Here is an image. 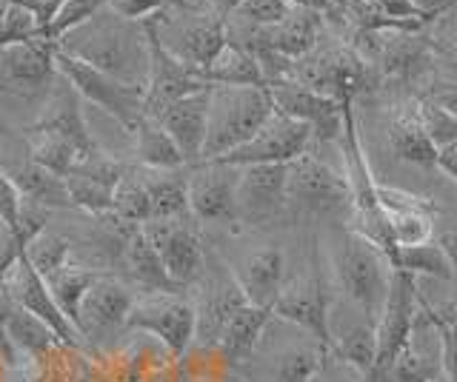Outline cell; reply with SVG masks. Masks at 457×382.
I'll list each match as a JSON object with an SVG mask.
<instances>
[{
    "label": "cell",
    "mask_w": 457,
    "mask_h": 382,
    "mask_svg": "<svg viewBox=\"0 0 457 382\" xmlns=\"http://www.w3.org/2000/svg\"><path fill=\"white\" fill-rule=\"evenodd\" d=\"M446 80H449V89H457V58L449 63V77Z\"/></svg>",
    "instance_id": "52"
},
{
    "label": "cell",
    "mask_w": 457,
    "mask_h": 382,
    "mask_svg": "<svg viewBox=\"0 0 457 382\" xmlns=\"http://www.w3.org/2000/svg\"><path fill=\"white\" fill-rule=\"evenodd\" d=\"M328 354L332 351L323 348L320 343L283 354L278 362V382H314L323 374Z\"/></svg>",
    "instance_id": "41"
},
{
    "label": "cell",
    "mask_w": 457,
    "mask_h": 382,
    "mask_svg": "<svg viewBox=\"0 0 457 382\" xmlns=\"http://www.w3.org/2000/svg\"><path fill=\"white\" fill-rule=\"evenodd\" d=\"M54 69L71 89L80 94V101L97 106L109 118L120 123V129L132 132L135 126L146 118V89L123 83L118 77L104 75L100 69L69 58V54L54 49Z\"/></svg>",
    "instance_id": "6"
},
{
    "label": "cell",
    "mask_w": 457,
    "mask_h": 382,
    "mask_svg": "<svg viewBox=\"0 0 457 382\" xmlns=\"http://www.w3.org/2000/svg\"><path fill=\"white\" fill-rule=\"evenodd\" d=\"M271 106L280 115L306 123L312 129V143H337L343 132V106L337 101L300 86L297 80H278L266 86Z\"/></svg>",
    "instance_id": "16"
},
{
    "label": "cell",
    "mask_w": 457,
    "mask_h": 382,
    "mask_svg": "<svg viewBox=\"0 0 457 382\" xmlns=\"http://www.w3.org/2000/svg\"><path fill=\"white\" fill-rule=\"evenodd\" d=\"M452 4V0H411V6L420 12L423 18H428V15H437V12H443Z\"/></svg>",
    "instance_id": "49"
},
{
    "label": "cell",
    "mask_w": 457,
    "mask_h": 382,
    "mask_svg": "<svg viewBox=\"0 0 457 382\" xmlns=\"http://www.w3.org/2000/svg\"><path fill=\"white\" fill-rule=\"evenodd\" d=\"M154 32L171 58H178L192 72L204 75L226 44V15L214 4L206 6H166L152 18Z\"/></svg>",
    "instance_id": "4"
},
{
    "label": "cell",
    "mask_w": 457,
    "mask_h": 382,
    "mask_svg": "<svg viewBox=\"0 0 457 382\" xmlns=\"http://www.w3.org/2000/svg\"><path fill=\"white\" fill-rule=\"evenodd\" d=\"M200 80L209 83V86H254V89H266V77L263 69L257 63L252 52L243 46L226 40L223 49L214 54V61L204 69Z\"/></svg>",
    "instance_id": "30"
},
{
    "label": "cell",
    "mask_w": 457,
    "mask_h": 382,
    "mask_svg": "<svg viewBox=\"0 0 457 382\" xmlns=\"http://www.w3.org/2000/svg\"><path fill=\"white\" fill-rule=\"evenodd\" d=\"M57 52L100 69L109 77L146 89L149 77V44L143 23H132L106 6L92 20L66 32L54 44Z\"/></svg>",
    "instance_id": "1"
},
{
    "label": "cell",
    "mask_w": 457,
    "mask_h": 382,
    "mask_svg": "<svg viewBox=\"0 0 457 382\" xmlns=\"http://www.w3.org/2000/svg\"><path fill=\"white\" fill-rule=\"evenodd\" d=\"M432 103H437L443 111H449V115L457 120V89H443L432 97Z\"/></svg>",
    "instance_id": "48"
},
{
    "label": "cell",
    "mask_w": 457,
    "mask_h": 382,
    "mask_svg": "<svg viewBox=\"0 0 457 382\" xmlns=\"http://www.w3.org/2000/svg\"><path fill=\"white\" fill-rule=\"evenodd\" d=\"M112 215L129 223V225H140L149 220V189H146V177H143L140 166H129L120 183L114 186L112 194Z\"/></svg>",
    "instance_id": "38"
},
{
    "label": "cell",
    "mask_w": 457,
    "mask_h": 382,
    "mask_svg": "<svg viewBox=\"0 0 457 382\" xmlns=\"http://www.w3.org/2000/svg\"><path fill=\"white\" fill-rule=\"evenodd\" d=\"M237 4H240V0H214V6H218L220 15H226V18H228V12H232Z\"/></svg>",
    "instance_id": "51"
},
{
    "label": "cell",
    "mask_w": 457,
    "mask_h": 382,
    "mask_svg": "<svg viewBox=\"0 0 457 382\" xmlns=\"http://www.w3.org/2000/svg\"><path fill=\"white\" fill-rule=\"evenodd\" d=\"M26 140V151H29V160L49 168L52 175H61L66 177L75 163L80 160V151L75 143H69L66 137L46 132V129H26L23 132Z\"/></svg>",
    "instance_id": "36"
},
{
    "label": "cell",
    "mask_w": 457,
    "mask_h": 382,
    "mask_svg": "<svg viewBox=\"0 0 457 382\" xmlns=\"http://www.w3.org/2000/svg\"><path fill=\"white\" fill-rule=\"evenodd\" d=\"M418 118H420L426 137L432 140V146L437 151L457 143V120L449 115V111H443L437 103H432V101L418 103Z\"/></svg>",
    "instance_id": "43"
},
{
    "label": "cell",
    "mask_w": 457,
    "mask_h": 382,
    "mask_svg": "<svg viewBox=\"0 0 457 382\" xmlns=\"http://www.w3.org/2000/svg\"><path fill=\"white\" fill-rule=\"evenodd\" d=\"M209 89L192 92L166 106L154 120L163 126L166 134L175 140L178 151L183 154L186 166H197L204 158V143H206V115H209Z\"/></svg>",
    "instance_id": "22"
},
{
    "label": "cell",
    "mask_w": 457,
    "mask_h": 382,
    "mask_svg": "<svg viewBox=\"0 0 457 382\" xmlns=\"http://www.w3.org/2000/svg\"><path fill=\"white\" fill-rule=\"evenodd\" d=\"M440 334V368L446 382H457V314H435Z\"/></svg>",
    "instance_id": "45"
},
{
    "label": "cell",
    "mask_w": 457,
    "mask_h": 382,
    "mask_svg": "<svg viewBox=\"0 0 457 382\" xmlns=\"http://www.w3.org/2000/svg\"><path fill=\"white\" fill-rule=\"evenodd\" d=\"M389 146L395 151L397 160L403 163H414V166H423V168H432L437 160V149L432 146V140L426 137L420 118H418V103L409 109H397L392 120H389Z\"/></svg>",
    "instance_id": "31"
},
{
    "label": "cell",
    "mask_w": 457,
    "mask_h": 382,
    "mask_svg": "<svg viewBox=\"0 0 457 382\" xmlns=\"http://www.w3.org/2000/svg\"><path fill=\"white\" fill-rule=\"evenodd\" d=\"M395 268H403V272H409L411 277L454 280V268L435 240H426V243H420V246L397 248Z\"/></svg>",
    "instance_id": "40"
},
{
    "label": "cell",
    "mask_w": 457,
    "mask_h": 382,
    "mask_svg": "<svg viewBox=\"0 0 457 382\" xmlns=\"http://www.w3.org/2000/svg\"><path fill=\"white\" fill-rule=\"evenodd\" d=\"M29 129H46V132H54L66 137L69 143H75L80 158L83 154H89L97 143L95 137L89 134V126L83 120V101L80 94L69 86V83L57 75L54 86L46 97V103H43L37 120L29 126Z\"/></svg>",
    "instance_id": "23"
},
{
    "label": "cell",
    "mask_w": 457,
    "mask_h": 382,
    "mask_svg": "<svg viewBox=\"0 0 457 382\" xmlns=\"http://www.w3.org/2000/svg\"><path fill=\"white\" fill-rule=\"evenodd\" d=\"M120 268L123 274L129 277V286H137L143 289V294L149 291H180L171 277L166 274V268L157 257V251L152 248V243L143 237L140 229H135V234L129 237V243L123 248V257H120Z\"/></svg>",
    "instance_id": "29"
},
{
    "label": "cell",
    "mask_w": 457,
    "mask_h": 382,
    "mask_svg": "<svg viewBox=\"0 0 457 382\" xmlns=\"http://www.w3.org/2000/svg\"><path fill=\"white\" fill-rule=\"evenodd\" d=\"M292 9L295 6L289 0H240V4L228 12V20L249 23V26H257V29H269V26L280 23Z\"/></svg>",
    "instance_id": "42"
},
{
    "label": "cell",
    "mask_w": 457,
    "mask_h": 382,
    "mask_svg": "<svg viewBox=\"0 0 457 382\" xmlns=\"http://www.w3.org/2000/svg\"><path fill=\"white\" fill-rule=\"evenodd\" d=\"M286 166L289 163L237 168L235 206L240 225L261 229L286 215Z\"/></svg>",
    "instance_id": "15"
},
{
    "label": "cell",
    "mask_w": 457,
    "mask_h": 382,
    "mask_svg": "<svg viewBox=\"0 0 457 382\" xmlns=\"http://www.w3.org/2000/svg\"><path fill=\"white\" fill-rule=\"evenodd\" d=\"M135 158L143 168H186L183 154L178 151L175 140L166 134V129L154 118H143L135 129Z\"/></svg>",
    "instance_id": "33"
},
{
    "label": "cell",
    "mask_w": 457,
    "mask_h": 382,
    "mask_svg": "<svg viewBox=\"0 0 457 382\" xmlns=\"http://www.w3.org/2000/svg\"><path fill=\"white\" fill-rule=\"evenodd\" d=\"M269 320H271L269 308H257L252 303L240 305L235 314L226 320L223 331L218 337V345L214 348H218L223 354V360L232 362V365L249 360V354L254 351L257 339H261Z\"/></svg>",
    "instance_id": "28"
},
{
    "label": "cell",
    "mask_w": 457,
    "mask_h": 382,
    "mask_svg": "<svg viewBox=\"0 0 457 382\" xmlns=\"http://www.w3.org/2000/svg\"><path fill=\"white\" fill-rule=\"evenodd\" d=\"M149 44V77H146V118H157L166 106H171L180 97L206 89L209 83L200 80L197 72L189 66H183L178 58H171L161 37L154 32V23H143Z\"/></svg>",
    "instance_id": "19"
},
{
    "label": "cell",
    "mask_w": 457,
    "mask_h": 382,
    "mask_svg": "<svg viewBox=\"0 0 457 382\" xmlns=\"http://www.w3.org/2000/svg\"><path fill=\"white\" fill-rule=\"evenodd\" d=\"M275 111L266 89L254 86H212L206 115V143L200 163H212L235 151L261 129Z\"/></svg>",
    "instance_id": "3"
},
{
    "label": "cell",
    "mask_w": 457,
    "mask_h": 382,
    "mask_svg": "<svg viewBox=\"0 0 457 382\" xmlns=\"http://www.w3.org/2000/svg\"><path fill=\"white\" fill-rule=\"evenodd\" d=\"M18 215H21V194L14 189V183L9 180V175L0 168V220L6 223L9 232L18 225Z\"/></svg>",
    "instance_id": "47"
},
{
    "label": "cell",
    "mask_w": 457,
    "mask_h": 382,
    "mask_svg": "<svg viewBox=\"0 0 457 382\" xmlns=\"http://www.w3.org/2000/svg\"><path fill=\"white\" fill-rule=\"evenodd\" d=\"M312 146V129L306 123L292 120L280 115L275 109L269 120L257 129L246 143L237 146L235 151L223 154V158L212 160L220 166H266V163H292L300 154H306Z\"/></svg>",
    "instance_id": "13"
},
{
    "label": "cell",
    "mask_w": 457,
    "mask_h": 382,
    "mask_svg": "<svg viewBox=\"0 0 457 382\" xmlns=\"http://www.w3.org/2000/svg\"><path fill=\"white\" fill-rule=\"evenodd\" d=\"M192 289H197L195 305V339L197 345L212 348L218 345V337L223 331L226 320L235 314L240 305H246V297L235 277V272L223 260H218V254L206 251V265L204 274L195 282Z\"/></svg>",
    "instance_id": "11"
},
{
    "label": "cell",
    "mask_w": 457,
    "mask_h": 382,
    "mask_svg": "<svg viewBox=\"0 0 457 382\" xmlns=\"http://www.w3.org/2000/svg\"><path fill=\"white\" fill-rule=\"evenodd\" d=\"M454 314H457V308H454Z\"/></svg>",
    "instance_id": "55"
},
{
    "label": "cell",
    "mask_w": 457,
    "mask_h": 382,
    "mask_svg": "<svg viewBox=\"0 0 457 382\" xmlns=\"http://www.w3.org/2000/svg\"><path fill=\"white\" fill-rule=\"evenodd\" d=\"M23 254H26V260L32 263L35 272L46 280L57 272V268H63L71 257H75V243L61 232L43 229L32 243L26 246Z\"/></svg>",
    "instance_id": "39"
},
{
    "label": "cell",
    "mask_w": 457,
    "mask_h": 382,
    "mask_svg": "<svg viewBox=\"0 0 457 382\" xmlns=\"http://www.w3.org/2000/svg\"><path fill=\"white\" fill-rule=\"evenodd\" d=\"M314 382H343V379H337V377H328V368H323V374L314 379Z\"/></svg>",
    "instance_id": "53"
},
{
    "label": "cell",
    "mask_w": 457,
    "mask_h": 382,
    "mask_svg": "<svg viewBox=\"0 0 457 382\" xmlns=\"http://www.w3.org/2000/svg\"><path fill=\"white\" fill-rule=\"evenodd\" d=\"M378 200L392 232L395 248L420 246L426 240H435V217L420 197H411L400 189H386L378 183Z\"/></svg>",
    "instance_id": "24"
},
{
    "label": "cell",
    "mask_w": 457,
    "mask_h": 382,
    "mask_svg": "<svg viewBox=\"0 0 457 382\" xmlns=\"http://www.w3.org/2000/svg\"><path fill=\"white\" fill-rule=\"evenodd\" d=\"M9 234V229H6V223L4 220H0V243H4V237Z\"/></svg>",
    "instance_id": "54"
},
{
    "label": "cell",
    "mask_w": 457,
    "mask_h": 382,
    "mask_svg": "<svg viewBox=\"0 0 457 382\" xmlns=\"http://www.w3.org/2000/svg\"><path fill=\"white\" fill-rule=\"evenodd\" d=\"M235 277L240 282L246 303L271 311V305H275V300H278L283 286H286V257H283V251L278 246H266V248L252 251Z\"/></svg>",
    "instance_id": "25"
},
{
    "label": "cell",
    "mask_w": 457,
    "mask_h": 382,
    "mask_svg": "<svg viewBox=\"0 0 457 382\" xmlns=\"http://www.w3.org/2000/svg\"><path fill=\"white\" fill-rule=\"evenodd\" d=\"M54 80V46L46 40L35 37L0 49V126L23 134L37 120Z\"/></svg>",
    "instance_id": "2"
},
{
    "label": "cell",
    "mask_w": 457,
    "mask_h": 382,
    "mask_svg": "<svg viewBox=\"0 0 457 382\" xmlns=\"http://www.w3.org/2000/svg\"><path fill=\"white\" fill-rule=\"evenodd\" d=\"M123 331L152 334L171 357H183L195 343V305L183 291H149L135 297Z\"/></svg>",
    "instance_id": "9"
},
{
    "label": "cell",
    "mask_w": 457,
    "mask_h": 382,
    "mask_svg": "<svg viewBox=\"0 0 457 382\" xmlns=\"http://www.w3.org/2000/svg\"><path fill=\"white\" fill-rule=\"evenodd\" d=\"M0 286L6 289V294L23 311H29L35 320H40L43 325H46V329L57 337V343H61V345L86 348V343H83L78 329H75V322H71L61 311V305L54 303L46 280L35 272L32 263L26 260V254H21V257L12 263L9 272L0 277Z\"/></svg>",
    "instance_id": "14"
},
{
    "label": "cell",
    "mask_w": 457,
    "mask_h": 382,
    "mask_svg": "<svg viewBox=\"0 0 457 382\" xmlns=\"http://www.w3.org/2000/svg\"><path fill=\"white\" fill-rule=\"evenodd\" d=\"M126 163L114 158L112 151L95 146L89 154L75 163V168L66 175V189L71 197V206L83 208L86 215H106L112 208L114 186L126 175Z\"/></svg>",
    "instance_id": "20"
},
{
    "label": "cell",
    "mask_w": 457,
    "mask_h": 382,
    "mask_svg": "<svg viewBox=\"0 0 457 382\" xmlns=\"http://www.w3.org/2000/svg\"><path fill=\"white\" fill-rule=\"evenodd\" d=\"M4 329L9 334V339L14 343V348H18L26 360L32 357H43V354H49L57 343V337L43 325L40 320H35L29 311H23L18 303L12 300L6 317H4Z\"/></svg>",
    "instance_id": "37"
},
{
    "label": "cell",
    "mask_w": 457,
    "mask_h": 382,
    "mask_svg": "<svg viewBox=\"0 0 457 382\" xmlns=\"http://www.w3.org/2000/svg\"><path fill=\"white\" fill-rule=\"evenodd\" d=\"M143 177H146V189H149V220L192 217L189 166L186 168H143Z\"/></svg>",
    "instance_id": "27"
},
{
    "label": "cell",
    "mask_w": 457,
    "mask_h": 382,
    "mask_svg": "<svg viewBox=\"0 0 457 382\" xmlns=\"http://www.w3.org/2000/svg\"><path fill=\"white\" fill-rule=\"evenodd\" d=\"M420 314V297H418V277H411L403 268H395L389 280V294H386L383 311L375 322L378 334V357L366 382H389L392 368L397 357L403 354L414 320Z\"/></svg>",
    "instance_id": "7"
},
{
    "label": "cell",
    "mask_w": 457,
    "mask_h": 382,
    "mask_svg": "<svg viewBox=\"0 0 457 382\" xmlns=\"http://www.w3.org/2000/svg\"><path fill=\"white\" fill-rule=\"evenodd\" d=\"M300 86L318 92L328 101L337 103H352V97L366 86L369 80V66L361 61L352 46H328L318 49L314 46L306 58L292 63V77Z\"/></svg>",
    "instance_id": "10"
},
{
    "label": "cell",
    "mask_w": 457,
    "mask_h": 382,
    "mask_svg": "<svg viewBox=\"0 0 457 382\" xmlns=\"http://www.w3.org/2000/svg\"><path fill=\"white\" fill-rule=\"evenodd\" d=\"M140 232L157 251V257H161L171 282H175L180 291L192 289L200 280V274H204L206 251H209L195 225V217L146 220L140 225Z\"/></svg>",
    "instance_id": "12"
},
{
    "label": "cell",
    "mask_w": 457,
    "mask_h": 382,
    "mask_svg": "<svg viewBox=\"0 0 457 382\" xmlns=\"http://www.w3.org/2000/svg\"><path fill=\"white\" fill-rule=\"evenodd\" d=\"M323 29V15L312 9H292L280 23L269 26V29H257L261 44L271 52H278L286 61H300L318 46Z\"/></svg>",
    "instance_id": "26"
},
{
    "label": "cell",
    "mask_w": 457,
    "mask_h": 382,
    "mask_svg": "<svg viewBox=\"0 0 457 382\" xmlns=\"http://www.w3.org/2000/svg\"><path fill=\"white\" fill-rule=\"evenodd\" d=\"M332 354L343 365H349L352 371L369 377L371 365H375V357H378L375 322L361 320V322L346 325L340 334H332Z\"/></svg>",
    "instance_id": "34"
},
{
    "label": "cell",
    "mask_w": 457,
    "mask_h": 382,
    "mask_svg": "<svg viewBox=\"0 0 457 382\" xmlns=\"http://www.w3.org/2000/svg\"><path fill=\"white\" fill-rule=\"evenodd\" d=\"M292 6H297V9H312V12H323L328 9V4H332V0H289Z\"/></svg>",
    "instance_id": "50"
},
{
    "label": "cell",
    "mask_w": 457,
    "mask_h": 382,
    "mask_svg": "<svg viewBox=\"0 0 457 382\" xmlns=\"http://www.w3.org/2000/svg\"><path fill=\"white\" fill-rule=\"evenodd\" d=\"M352 208L346 177L314 154H300L286 166V215L328 217Z\"/></svg>",
    "instance_id": "8"
},
{
    "label": "cell",
    "mask_w": 457,
    "mask_h": 382,
    "mask_svg": "<svg viewBox=\"0 0 457 382\" xmlns=\"http://www.w3.org/2000/svg\"><path fill=\"white\" fill-rule=\"evenodd\" d=\"M40 35V26L35 15L21 4H6L4 15H0V49L12 44H23V40H35Z\"/></svg>",
    "instance_id": "44"
},
{
    "label": "cell",
    "mask_w": 457,
    "mask_h": 382,
    "mask_svg": "<svg viewBox=\"0 0 457 382\" xmlns=\"http://www.w3.org/2000/svg\"><path fill=\"white\" fill-rule=\"evenodd\" d=\"M9 180L18 189L21 200H29L35 206H43L49 211L57 208H75L71 206V197L66 189V177L52 175L49 168H43L32 160H26L21 168H14V175H9Z\"/></svg>",
    "instance_id": "32"
},
{
    "label": "cell",
    "mask_w": 457,
    "mask_h": 382,
    "mask_svg": "<svg viewBox=\"0 0 457 382\" xmlns=\"http://www.w3.org/2000/svg\"><path fill=\"white\" fill-rule=\"evenodd\" d=\"M169 6V0H109V9L132 23H146Z\"/></svg>",
    "instance_id": "46"
},
{
    "label": "cell",
    "mask_w": 457,
    "mask_h": 382,
    "mask_svg": "<svg viewBox=\"0 0 457 382\" xmlns=\"http://www.w3.org/2000/svg\"><path fill=\"white\" fill-rule=\"evenodd\" d=\"M271 317L300 325L323 348L332 351V314H328V291L318 268L286 282L280 297L271 305Z\"/></svg>",
    "instance_id": "17"
},
{
    "label": "cell",
    "mask_w": 457,
    "mask_h": 382,
    "mask_svg": "<svg viewBox=\"0 0 457 382\" xmlns=\"http://www.w3.org/2000/svg\"><path fill=\"white\" fill-rule=\"evenodd\" d=\"M100 274H106V272H100V268H95L89 263H78L75 257H71L63 268H57L52 277H46V286L54 297V303L61 305V311L71 322H75L83 294L89 291V286Z\"/></svg>",
    "instance_id": "35"
},
{
    "label": "cell",
    "mask_w": 457,
    "mask_h": 382,
    "mask_svg": "<svg viewBox=\"0 0 457 382\" xmlns=\"http://www.w3.org/2000/svg\"><path fill=\"white\" fill-rule=\"evenodd\" d=\"M335 272H337V282L343 294L349 297V303L357 305V311H361L366 320L378 322L386 294H389V280L395 272L389 257H386L375 243H369L363 234L349 229L340 240Z\"/></svg>",
    "instance_id": "5"
},
{
    "label": "cell",
    "mask_w": 457,
    "mask_h": 382,
    "mask_svg": "<svg viewBox=\"0 0 457 382\" xmlns=\"http://www.w3.org/2000/svg\"><path fill=\"white\" fill-rule=\"evenodd\" d=\"M237 168L220 163H197L189 168V211L195 223L235 225Z\"/></svg>",
    "instance_id": "18"
},
{
    "label": "cell",
    "mask_w": 457,
    "mask_h": 382,
    "mask_svg": "<svg viewBox=\"0 0 457 382\" xmlns=\"http://www.w3.org/2000/svg\"><path fill=\"white\" fill-rule=\"evenodd\" d=\"M132 303H135V291L126 280L114 274H100L89 286V291L83 294L75 314V329L83 343L123 329Z\"/></svg>",
    "instance_id": "21"
}]
</instances>
